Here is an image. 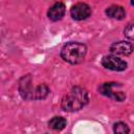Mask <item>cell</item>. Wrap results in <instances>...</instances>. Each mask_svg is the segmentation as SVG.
Wrapping results in <instances>:
<instances>
[{
	"mask_svg": "<svg viewBox=\"0 0 134 134\" xmlns=\"http://www.w3.org/2000/svg\"><path fill=\"white\" fill-rule=\"evenodd\" d=\"M107 17L114 19V20H122L126 17V10L122 6L117 5V4H112L108 6L105 10Z\"/></svg>",
	"mask_w": 134,
	"mask_h": 134,
	"instance_id": "9c48e42d",
	"label": "cell"
},
{
	"mask_svg": "<svg viewBox=\"0 0 134 134\" xmlns=\"http://www.w3.org/2000/svg\"><path fill=\"white\" fill-rule=\"evenodd\" d=\"M61 58L72 65L82 63L87 54V46L80 42H68L61 49Z\"/></svg>",
	"mask_w": 134,
	"mask_h": 134,
	"instance_id": "7a4b0ae2",
	"label": "cell"
},
{
	"mask_svg": "<svg viewBox=\"0 0 134 134\" xmlns=\"http://www.w3.org/2000/svg\"><path fill=\"white\" fill-rule=\"evenodd\" d=\"M124 35L128 40L134 41V22L130 23L126 26V28L124 30Z\"/></svg>",
	"mask_w": 134,
	"mask_h": 134,
	"instance_id": "4fadbf2b",
	"label": "cell"
},
{
	"mask_svg": "<svg viewBox=\"0 0 134 134\" xmlns=\"http://www.w3.org/2000/svg\"><path fill=\"white\" fill-rule=\"evenodd\" d=\"M89 100L88 92L81 86L72 87L61 100V108L65 112H76L82 110Z\"/></svg>",
	"mask_w": 134,
	"mask_h": 134,
	"instance_id": "6da1fadb",
	"label": "cell"
},
{
	"mask_svg": "<svg viewBox=\"0 0 134 134\" xmlns=\"http://www.w3.org/2000/svg\"><path fill=\"white\" fill-rule=\"evenodd\" d=\"M121 84L117 82H106L99 85L98 92L115 102H124L127 97L126 93L120 90Z\"/></svg>",
	"mask_w": 134,
	"mask_h": 134,
	"instance_id": "3957f363",
	"label": "cell"
},
{
	"mask_svg": "<svg viewBox=\"0 0 134 134\" xmlns=\"http://www.w3.org/2000/svg\"><path fill=\"white\" fill-rule=\"evenodd\" d=\"M109 51L115 55L127 57L134 51V45L129 41H118L110 45Z\"/></svg>",
	"mask_w": 134,
	"mask_h": 134,
	"instance_id": "52a82bcc",
	"label": "cell"
},
{
	"mask_svg": "<svg viewBox=\"0 0 134 134\" xmlns=\"http://www.w3.org/2000/svg\"><path fill=\"white\" fill-rule=\"evenodd\" d=\"M131 4L134 6V0H131Z\"/></svg>",
	"mask_w": 134,
	"mask_h": 134,
	"instance_id": "5bb4252c",
	"label": "cell"
},
{
	"mask_svg": "<svg viewBox=\"0 0 134 134\" xmlns=\"http://www.w3.org/2000/svg\"><path fill=\"white\" fill-rule=\"evenodd\" d=\"M91 7L84 2H77L70 8V16L75 21H83L91 16Z\"/></svg>",
	"mask_w": 134,
	"mask_h": 134,
	"instance_id": "8992f818",
	"label": "cell"
},
{
	"mask_svg": "<svg viewBox=\"0 0 134 134\" xmlns=\"http://www.w3.org/2000/svg\"><path fill=\"white\" fill-rule=\"evenodd\" d=\"M50 93V89L46 84H40L35 87L34 89V100H42L45 99Z\"/></svg>",
	"mask_w": 134,
	"mask_h": 134,
	"instance_id": "30bf717a",
	"label": "cell"
},
{
	"mask_svg": "<svg viewBox=\"0 0 134 134\" xmlns=\"http://www.w3.org/2000/svg\"><path fill=\"white\" fill-rule=\"evenodd\" d=\"M65 13H66V6L63 2H55L53 3L49 8H48V12H47V17L50 21H53V22H57V21H60L61 19H63V17L65 16Z\"/></svg>",
	"mask_w": 134,
	"mask_h": 134,
	"instance_id": "ba28073f",
	"label": "cell"
},
{
	"mask_svg": "<svg viewBox=\"0 0 134 134\" xmlns=\"http://www.w3.org/2000/svg\"><path fill=\"white\" fill-rule=\"evenodd\" d=\"M113 132L115 134H127L130 132V129L124 121H117L113 125Z\"/></svg>",
	"mask_w": 134,
	"mask_h": 134,
	"instance_id": "7c38bea8",
	"label": "cell"
},
{
	"mask_svg": "<svg viewBox=\"0 0 134 134\" xmlns=\"http://www.w3.org/2000/svg\"><path fill=\"white\" fill-rule=\"evenodd\" d=\"M67 126V120L65 117L63 116H53L48 120V127L49 129L53 130V131H61L63 129H65V127Z\"/></svg>",
	"mask_w": 134,
	"mask_h": 134,
	"instance_id": "8fae6325",
	"label": "cell"
},
{
	"mask_svg": "<svg viewBox=\"0 0 134 134\" xmlns=\"http://www.w3.org/2000/svg\"><path fill=\"white\" fill-rule=\"evenodd\" d=\"M102 65L106 69L112 70V71H124L128 67V64L126 61L118 58V55H115L112 53L103 57Z\"/></svg>",
	"mask_w": 134,
	"mask_h": 134,
	"instance_id": "277c9868",
	"label": "cell"
},
{
	"mask_svg": "<svg viewBox=\"0 0 134 134\" xmlns=\"http://www.w3.org/2000/svg\"><path fill=\"white\" fill-rule=\"evenodd\" d=\"M34 89L35 87L32 86V77L30 74H25L19 80L18 90L24 100H34Z\"/></svg>",
	"mask_w": 134,
	"mask_h": 134,
	"instance_id": "5b68a950",
	"label": "cell"
}]
</instances>
